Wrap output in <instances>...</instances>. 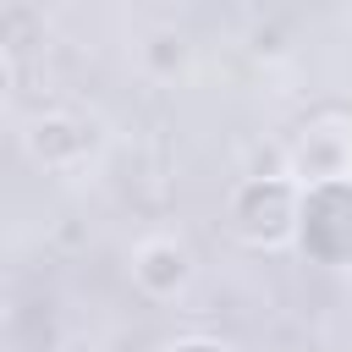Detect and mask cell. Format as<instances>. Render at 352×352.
Wrapping results in <instances>:
<instances>
[{
    "mask_svg": "<svg viewBox=\"0 0 352 352\" xmlns=\"http://www.w3.org/2000/svg\"><path fill=\"white\" fill-rule=\"evenodd\" d=\"M297 204H302V182H292V176H242L226 192L220 226L248 253H275V248L297 242Z\"/></svg>",
    "mask_w": 352,
    "mask_h": 352,
    "instance_id": "6da1fadb",
    "label": "cell"
},
{
    "mask_svg": "<svg viewBox=\"0 0 352 352\" xmlns=\"http://www.w3.org/2000/svg\"><path fill=\"white\" fill-rule=\"evenodd\" d=\"M292 248L319 270H352V176H330V182L302 187Z\"/></svg>",
    "mask_w": 352,
    "mask_h": 352,
    "instance_id": "7a4b0ae2",
    "label": "cell"
},
{
    "mask_svg": "<svg viewBox=\"0 0 352 352\" xmlns=\"http://www.w3.org/2000/svg\"><path fill=\"white\" fill-rule=\"evenodd\" d=\"M126 275H132V286H138L148 302H176V297L198 280V253H192L182 236L154 231V236H143V242L132 248Z\"/></svg>",
    "mask_w": 352,
    "mask_h": 352,
    "instance_id": "3957f363",
    "label": "cell"
},
{
    "mask_svg": "<svg viewBox=\"0 0 352 352\" xmlns=\"http://www.w3.org/2000/svg\"><path fill=\"white\" fill-rule=\"evenodd\" d=\"M22 148L44 170H72L99 148V121L77 116V110H44V116H33L22 126Z\"/></svg>",
    "mask_w": 352,
    "mask_h": 352,
    "instance_id": "277c9868",
    "label": "cell"
},
{
    "mask_svg": "<svg viewBox=\"0 0 352 352\" xmlns=\"http://www.w3.org/2000/svg\"><path fill=\"white\" fill-rule=\"evenodd\" d=\"M286 170L292 182H330V176H352V121H314L292 148H286Z\"/></svg>",
    "mask_w": 352,
    "mask_h": 352,
    "instance_id": "5b68a950",
    "label": "cell"
},
{
    "mask_svg": "<svg viewBox=\"0 0 352 352\" xmlns=\"http://www.w3.org/2000/svg\"><path fill=\"white\" fill-rule=\"evenodd\" d=\"M38 44H44V11L33 0H0V50H6V60L16 66L28 55H38Z\"/></svg>",
    "mask_w": 352,
    "mask_h": 352,
    "instance_id": "8992f818",
    "label": "cell"
},
{
    "mask_svg": "<svg viewBox=\"0 0 352 352\" xmlns=\"http://www.w3.org/2000/svg\"><path fill=\"white\" fill-rule=\"evenodd\" d=\"M143 60H148V66H154L160 77H176V72H182V60H187V38H182L176 28H160V33L148 38Z\"/></svg>",
    "mask_w": 352,
    "mask_h": 352,
    "instance_id": "52a82bcc",
    "label": "cell"
},
{
    "mask_svg": "<svg viewBox=\"0 0 352 352\" xmlns=\"http://www.w3.org/2000/svg\"><path fill=\"white\" fill-rule=\"evenodd\" d=\"M160 352H242L236 341H220V336H176V341H165Z\"/></svg>",
    "mask_w": 352,
    "mask_h": 352,
    "instance_id": "ba28073f",
    "label": "cell"
},
{
    "mask_svg": "<svg viewBox=\"0 0 352 352\" xmlns=\"http://www.w3.org/2000/svg\"><path fill=\"white\" fill-rule=\"evenodd\" d=\"M11 104V60H6V50H0V110Z\"/></svg>",
    "mask_w": 352,
    "mask_h": 352,
    "instance_id": "9c48e42d",
    "label": "cell"
}]
</instances>
